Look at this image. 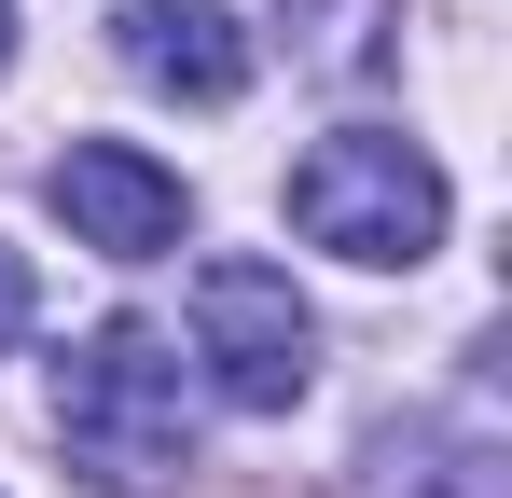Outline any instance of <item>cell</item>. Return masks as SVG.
Returning a JSON list of instances; mask_svg holds the SVG:
<instances>
[{
    "instance_id": "1",
    "label": "cell",
    "mask_w": 512,
    "mask_h": 498,
    "mask_svg": "<svg viewBox=\"0 0 512 498\" xmlns=\"http://www.w3.org/2000/svg\"><path fill=\"white\" fill-rule=\"evenodd\" d=\"M56 443L97 498H167L194 471V360L153 319H97L56 360Z\"/></svg>"
},
{
    "instance_id": "4",
    "label": "cell",
    "mask_w": 512,
    "mask_h": 498,
    "mask_svg": "<svg viewBox=\"0 0 512 498\" xmlns=\"http://www.w3.org/2000/svg\"><path fill=\"white\" fill-rule=\"evenodd\" d=\"M56 222L84 249H111V263H167V249L194 236V194H180V166L139 153V139H70V153H56Z\"/></svg>"
},
{
    "instance_id": "3",
    "label": "cell",
    "mask_w": 512,
    "mask_h": 498,
    "mask_svg": "<svg viewBox=\"0 0 512 498\" xmlns=\"http://www.w3.org/2000/svg\"><path fill=\"white\" fill-rule=\"evenodd\" d=\"M194 374L236 415H291L319 388V319H305L291 263H208L194 277Z\"/></svg>"
},
{
    "instance_id": "2",
    "label": "cell",
    "mask_w": 512,
    "mask_h": 498,
    "mask_svg": "<svg viewBox=\"0 0 512 498\" xmlns=\"http://www.w3.org/2000/svg\"><path fill=\"white\" fill-rule=\"evenodd\" d=\"M457 222V194H443V166L402 139V125H333V139H305L291 153V236L333 249V263H429Z\"/></svg>"
},
{
    "instance_id": "6",
    "label": "cell",
    "mask_w": 512,
    "mask_h": 498,
    "mask_svg": "<svg viewBox=\"0 0 512 498\" xmlns=\"http://www.w3.org/2000/svg\"><path fill=\"white\" fill-rule=\"evenodd\" d=\"M28 319H42V291H28V249H0V346H28Z\"/></svg>"
},
{
    "instance_id": "5",
    "label": "cell",
    "mask_w": 512,
    "mask_h": 498,
    "mask_svg": "<svg viewBox=\"0 0 512 498\" xmlns=\"http://www.w3.org/2000/svg\"><path fill=\"white\" fill-rule=\"evenodd\" d=\"M111 42H125V70L153 83V97H194V111H222L250 83L236 0H111Z\"/></svg>"
},
{
    "instance_id": "7",
    "label": "cell",
    "mask_w": 512,
    "mask_h": 498,
    "mask_svg": "<svg viewBox=\"0 0 512 498\" xmlns=\"http://www.w3.org/2000/svg\"><path fill=\"white\" fill-rule=\"evenodd\" d=\"M0 56H14V0H0Z\"/></svg>"
}]
</instances>
